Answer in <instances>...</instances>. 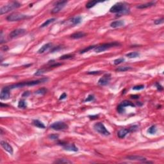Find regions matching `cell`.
I'll list each match as a JSON object with an SVG mask.
<instances>
[{
  "mask_svg": "<svg viewBox=\"0 0 164 164\" xmlns=\"http://www.w3.org/2000/svg\"><path fill=\"white\" fill-rule=\"evenodd\" d=\"M48 80V78H43L40 79V80H33V81H25V82H22V83H17L15 85H12L9 86L8 87L10 89H14V88H22L23 87L25 86H33L36 85H39L40 83H45Z\"/></svg>",
  "mask_w": 164,
  "mask_h": 164,
  "instance_id": "obj_1",
  "label": "cell"
},
{
  "mask_svg": "<svg viewBox=\"0 0 164 164\" xmlns=\"http://www.w3.org/2000/svg\"><path fill=\"white\" fill-rule=\"evenodd\" d=\"M110 12L111 13H117L118 16H120L121 14H126L129 12V9L126 7L124 3H117L114 5H113L110 9Z\"/></svg>",
  "mask_w": 164,
  "mask_h": 164,
  "instance_id": "obj_2",
  "label": "cell"
},
{
  "mask_svg": "<svg viewBox=\"0 0 164 164\" xmlns=\"http://www.w3.org/2000/svg\"><path fill=\"white\" fill-rule=\"evenodd\" d=\"M21 5L19 3L17 2V1H14L8 4V5L3 6L1 8H0V14L3 15V14H6L8 12L12 11L13 10L16 9L17 8H19L21 7Z\"/></svg>",
  "mask_w": 164,
  "mask_h": 164,
  "instance_id": "obj_3",
  "label": "cell"
},
{
  "mask_svg": "<svg viewBox=\"0 0 164 164\" xmlns=\"http://www.w3.org/2000/svg\"><path fill=\"white\" fill-rule=\"evenodd\" d=\"M120 44L118 43V42H110V43H106V44H103L102 45H100V46H98L96 47V48L94 49L95 52L96 53H101V52H103V51H104L108 49L111 48H113V47L115 46H119Z\"/></svg>",
  "mask_w": 164,
  "mask_h": 164,
  "instance_id": "obj_4",
  "label": "cell"
},
{
  "mask_svg": "<svg viewBox=\"0 0 164 164\" xmlns=\"http://www.w3.org/2000/svg\"><path fill=\"white\" fill-rule=\"evenodd\" d=\"M94 128L97 132H98L100 134L104 135V136H108L110 135V133L106 129V127L102 123H97L94 125Z\"/></svg>",
  "mask_w": 164,
  "mask_h": 164,
  "instance_id": "obj_5",
  "label": "cell"
},
{
  "mask_svg": "<svg viewBox=\"0 0 164 164\" xmlns=\"http://www.w3.org/2000/svg\"><path fill=\"white\" fill-rule=\"evenodd\" d=\"M30 17L24 14L20 13H13L7 17V20L8 21H18L23 20L25 19L29 18Z\"/></svg>",
  "mask_w": 164,
  "mask_h": 164,
  "instance_id": "obj_6",
  "label": "cell"
},
{
  "mask_svg": "<svg viewBox=\"0 0 164 164\" xmlns=\"http://www.w3.org/2000/svg\"><path fill=\"white\" fill-rule=\"evenodd\" d=\"M50 128L51 129H54V130H56V131H60V130H64L68 128V126L64 122L62 121H58V122H55V123H53L50 126Z\"/></svg>",
  "mask_w": 164,
  "mask_h": 164,
  "instance_id": "obj_7",
  "label": "cell"
},
{
  "mask_svg": "<svg viewBox=\"0 0 164 164\" xmlns=\"http://www.w3.org/2000/svg\"><path fill=\"white\" fill-rule=\"evenodd\" d=\"M67 3V1H60L56 3L55 7L51 10V14H56L64 8V7Z\"/></svg>",
  "mask_w": 164,
  "mask_h": 164,
  "instance_id": "obj_8",
  "label": "cell"
},
{
  "mask_svg": "<svg viewBox=\"0 0 164 164\" xmlns=\"http://www.w3.org/2000/svg\"><path fill=\"white\" fill-rule=\"evenodd\" d=\"M26 32V30L25 29H23V28H19V29H16L12 31V32L10 33V37L12 39H14L16 38L19 36H22V35H24Z\"/></svg>",
  "mask_w": 164,
  "mask_h": 164,
  "instance_id": "obj_9",
  "label": "cell"
},
{
  "mask_svg": "<svg viewBox=\"0 0 164 164\" xmlns=\"http://www.w3.org/2000/svg\"><path fill=\"white\" fill-rule=\"evenodd\" d=\"M110 80H111V74H109V73H106V74H104L103 77H101L99 80L98 84L101 86L106 85L107 84H108Z\"/></svg>",
  "mask_w": 164,
  "mask_h": 164,
  "instance_id": "obj_10",
  "label": "cell"
},
{
  "mask_svg": "<svg viewBox=\"0 0 164 164\" xmlns=\"http://www.w3.org/2000/svg\"><path fill=\"white\" fill-rule=\"evenodd\" d=\"M10 88L8 87H5L1 89L0 94V98L2 100H8L10 97Z\"/></svg>",
  "mask_w": 164,
  "mask_h": 164,
  "instance_id": "obj_11",
  "label": "cell"
},
{
  "mask_svg": "<svg viewBox=\"0 0 164 164\" xmlns=\"http://www.w3.org/2000/svg\"><path fill=\"white\" fill-rule=\"evenodd\" d=\"M61 145L63 146V148H64V149L65 150L69 151H74V152H76V151H78V148H76L74 144L62 143Z\"/></svg>",
  "mask_w": 164,
  "mask_h": 164,
  "instance_id": "obj_12",
  "label": "cell"
},
{
  "mask_svg": "<svg viewBox=\"0 0 164 164\" xmlns=\"http://www.w3.org/2000/svg\"><path fill=\"white\" fill-rule=\"evenodd\" d=\"M1 146L5 151H7V152H8L10 155L13 154V148L9 144L5 142V141L1 140Z\"/></svg>",
  "mask_w": 164,
  "mask_h": 164,
  "instance_id": "obj_13",
  "label": "cell"
},
{
  "mask_svg": "<svg viewBox=\"0 0 164 164\" xmlns=\"http://www.w3.org/2000/svg\"><path fill=\"white\" fill-rule=\"evenodd\" d=\"M126 158L127 160H136V161H142V162H144L147 160L145 157L141 156H137V155L128 156Z\"/></svg>",
  "mask_w": 164,
  "mask_h": 164,
  "instance_id": "obj_14",
  "label": "cell"
},
{
  "mask_svg": "<svg viewBox=\"0 0 164 164\" xmlns=\"http://www.w3.org/2000/svg\"><path fill=\"white\" fill-rule=\"evenodd\" d=\"M69 21L71 23L72 25H76V24L81 23V21H82V17L80 16H78L74 17L69 19Z\"/></svg>",
  "mask_w": 164,
  "mask_h": 164,
  "instance_id": "obj_15",
  "label": "cell"
},
{
  "mask_svg": "<svg viewBox=\"0 0 164 164\" xmlns=\"http://www.w3.org/2000/svg\"><path fill=\"white\" fill-rule=\"evenodd\" d=\"M130 132H131V131H130L129 128H128V129H122L118 132L117 135L119 136V138L123 139V138H124L125 136H126V135L128 134Z\"/></svg>",
  "mask_w": 164,
  "mask_h": 164,
  "instance_id": "obj_16",
  "label": "cell"
},
{
  "mask_svg": "<svg viewBox=\"0 0 164 164\" xmlns=\"http://www.w3.org/2000/svg\"><path fill=\"white\" fill-rule=\"evenodd\" d=\"M124 25V21H122V20L113 21V22H112L110 24V26H111L112 28H113L121 27V26H123Z\"/></svg>",
  "mask_w": 164,
  "mask_h": 164,
  "instance_id": "obj_17",
  "label": "cell"
},
{
  "mask_svg": "<svg viewBox=\"0 0 164 164\" xmlns=\"http://www.w3.org/2000/svg\"><path fill=\"white\" fill-rule=\"evenodd\" d=\"M86 35V33L82 32H79L74 33L73 34H72L71 35V37L72 39H81L82 37H84Z\"/></svg>",
  "mask_w": 164,
  "mask_h": 164,
  "instance_id": "obj_18",
  "label": "cell"
},
{
  "mask_svg": "<svg viewBox=\"0 0 164 164\" xmlns=\"http://www.w3.org/2000/svg\"><path fill=\"white\" fill-rule=\"evenodd\" d=\"M51 46H52V44H51V43H48V44H44V46H42L39 49L38 53H40H40H44L45 51H46L47 50H48L50 48H51Z\"/></svg>",
  "mask_w": 164,
  "mask_h": 164,
  "instance_id": "obj_19",
  "label": "cell"
},
{
  "mask_svg": "<svg viewBox=\"0 0 164 164\" xmlns=\"http://www.w3.org/2000/svg\"><path fill=\"white\" fill-rule=\"evenodd\" d=\"M155 5V2H149L145 3V4H142V5H139V6L136 7V8H139V9H144V8H149V7H152V6H153V5Z\"/></svg>",
  "mask_w": 164,
  "mask_h": 164,
  "instance_id": "obj_20",
  "label": "cell"
},
{
  "mask_svg": "<svg viewBox=\"0 0 164 164\" xmlns=\"http://www.w3.org/2000/svg\"><path fill=\"white\" fill-rule=\"evenodd\" d=\"M32 123H33V124L34 125V126H35L36 127L39 128H42V129H44V128H46L45 125H44L43 123H42V122H40V121L39 120H33Z\"/></svg>",
  "mask_w": 164,
  "mask_h": 164,
  "instance_id": "obj_21",
  "label": "cell"
},
{
  "mask_svg": "<svg viewBox=\"0 0 164 164\" xmlns=\"http://www.w3.org/2000/svg\"><path fill=\"white\" fill-rule=\"evenodd\" d=\"M54 163H55V164H72V162L67 159H65V158H59V159L56 160V161H55Z\"/></svg>",
  "mask_w": 164,
  "mask_h": 164,
  "instance_id": "obj_22",
  "label": "cell"
},
{
  "mask_svg": "<svg viewBox=\"0 0 164 164\" xmlns=\"http://www.w3.org/2000/svg\"><path fill=\"white\" fill-rule=\"evenodd\" d=\"M119 104H120V105L122 106H123V107H126V106H133V107H134L135 106V104H133V103L129 101H128V100L123 101L121 102Z\"/></svg>",
  "mask_w": 164,
  "mask_h": 164,
  "instance_id": "obj_23",
  "label": "cell"
},
{
  "mask_svg": "<svg viewBox=\"0 0 164 164\" xmlns=\"http://www.w3.org/2000/svg\"><path fill=\"white\" fill-rule=\"evenodd\" d=\"M132 67H128V66H122V67H119L117 68L116 69V71L118 72H125L128 71H129V70H132Z\"/></svg>",
  "mask_w": 164,
  "mask_h": 164,
  "instance_id": "obj_24",
  "label": "cell"
},
{
  "mask_svg": "<svg viewBox=\"0 0 164 164\" xmlns=\"http://www.w3.org/2000/svg\"><path fill=\"white\" fill-rule=\"evenodd\" d=\"M140 56V53L139 52H131L126 55V56L129 58H135Z\"/></svg>",
  "mask_w": 164,
  "mask_h": 164,
  "instance_id": "obj_25",
  "label": "cell"
},
{
  "mask_svg": "<svg viewBox=\"0 0 164 164\" xmlns=\"http://www.w3.org/2000/svg\"><path fill=\"white\" fill-rule=\"evenodd\" d=\"M99 3V1H94V0H93V1H88L87 3V5H86V8H92V7H93L94 6H95V5H96L97 3Z\"/></svg>",
  "mask_w": 164,
  "mask_h": 164,
  "instance_id": "obj_26",
  "label": "cell"
},
{
  "mask_svg": "<svg viewBox=\"0 0 164 164\" xmlns=\"http://www.w3.org/2000/svg\"><path fill=\"white\" fill-rule=\"evenodd\" d=\"M55 20H56L55 18L49 19H48V20H47V21H45L44 23L40 26V28H44V27H46V26H48L49 24H51V23L54 22Z\"/></svg>",
  "mask_w": 164,
  "mask_h": 164,
  "instance_id": "obj_27",
  "label": "cell"
},
{
  "mask_svg": "<svg viewBox=\"0 0 164 164\" xmlns=\"http://www.w3.org/2000/svg\"><path fill=\"white\" fill-rule=\"evenodd\" d=\"M27 106V104H26V102L24 101V100H20L18 103V107L19 108H25Z\"/></svg>",
  "mask_w": 164,
  "mask_h": 164,
  "instance_id": "obj_28",
  "label": "cell"
},
{
  "mask_svg": "<svg viewBox=\"0 0 164 164\" xmlns=\"http://www.w3.org/2000/svg\"><path fill=\"white\" fill-rule=\"evenodd\" d=\"M156 131H157V129H156V126H151L149 129H148V132L149 133V134H155L156 133Z\"/></svg>",
  "mask_w": 164,
  "mask_h": 164,
  "instance_id": "obj_29",
  "label": "cell"
},
{
  "mask_svg": "<svg viewBox=\"0 0 164 164\" xmlns=\"http://www.w3.org/2000/svg\"><path fill=\"white\" fill-rule=\"evenodd\" d=\"M47 91H48V90H47L46 88H40V89H39L38 90H37V91L35 92V94L44 95L47 92Z\"/></svg>",
  "mask_w": 164,
  "mask_h": 164,
  "instance_id": "obj_30",
  "label": "cell"
},
{
  "mask_svg": "<svg viewBox=\"0 0 164 164\" xmlns=\"http://www.w3.org/2000/svg\"><path fill=\"white\" fill-rule=\"evenodd\" d=\"M96 46H90L87 47V48H86L83 49V50H81V51H80V54H83V53H86V52H87V51H90V50L92 49H95Z\"/></svg>",
  "mask_w": 164,
  "mask_h": 164,
  "instance_id": "obj_31",
  "label": "cell"
},
{
  "mask_svg": "<svg viewBox=\"0 0 164 164\" xmlns=\"http://www.w3.org/2000/svg\"><path fill=\"white\" fill-rule=\"evenodd\" d=\"M74 57V55H70V54H67V55H64L60 56L59 59L60 60H66V59H70Z\"/></svg>",
  "mask_w": 164,
  "mask_h": 164,
  "instance_id": "obj_32",
  "label": "cell"
},
{
  "mask_svg": "<svg viewBox=\"0 0 164 164\" xmlns=\"http://www.w3.org/2000/svg\"><path fill=\"white\" fill-rule=\"evenodd\" d=\"M46 72V71L45 69H40L37 70V71L34 74V75H35V76H40L42 74L45 73Z\"/></svg>",
  "mask_w": 164,
  "mask_h": 164,
  "instance_id": "obj_33",
  "label": "cell"
},
{
  "mask_svg": "<svg viewBox=\"0 0 164 164\" xmlns=\"http://www.w3.org/2000/svg\"><path fill=\"white\" fill-rule=\"evenodd\" d=\"M124 58H118V59H116V60H114V62H113V64L115 65H119L120 64H121V63H123L124 62Z\"/></svg>",
  "mask_w": 164,
  "mask_h": 164,
  "instance_id": "obj_34",
  "label": "cell"
},
{
  "mask_svg": "<svg viewBox=\"0 0 164 164\" xmlns=\"http://www.w3.org/2000/svg\"><path fill=\"white\" fill-rule=\"evenodd\" d=\"M94 96H93V95H89L88 97H87L85 99V102H89V101H94Z\"/></svg>",
  "mask_w": 164,
  "mask_h": 164,
  "instance_id": "obj_35",
  "label": "cell"
},
{
  "mask_svg": "<svg viewBox=\"0 0 164 164\" xmlns=\"http://www.w3.org/2000/svg\"><path fill=\"white\" fill-rule=\"evenodd\" d=\"M144 85H141L135 86V87H133L132 89L135 90H142V89H144Z\"/></svg>",
  "mask_w": 164,
  "mask_h": 164,
  "instance_id": "obj_36",
  "label": "cell"
},
{
  "mask_svg": "<svg viewBox=\"0 0 164 164\" xmlns=\"http://www.w3.org/2000/svg\"><path fill=\"white\" fill-rule=\"evenodd\" d=\"M58 135L56 134H51L49 135V139H51V140H57L58 139Z\"/></svg>",
  "mask_w": 164,
  "mask_h": 164,
  "instance_id": "obj_37",
  "label": "cell"
},
{
  "mask_svg": "<svg viewBox=\"0 0 164 164\" xmlns=\"http://www.w3.org/2000/svg\"><path fill=\"white\" fill-rule=\"evenodd\" d=\"M117 111L119 112L120 113H123V112L125 111L124 107L122 106L120 104H119V106H117Z\"/></svg>",
  "mask_w": 164,
  "mask_h": 164,
  "instance_id": "obj_38",
  "label": "cell"
},
{
  "mask_svg": "<svg viewBox=\"0 0 164 164\" xmlns=\"http://www.w3.org/2000/svg\"><path fill=\"white\" fill-rule=\"evenodd\" d=\"M164 18H161L160 19H157V20H156V21H155V24H156V25H158V24H162L163 23H164Z\"/></svg>",
  "mask_w": 164,
  "mask_h": 164,
  "instance_id": "obj_39",
  "label": "cell"
},
{
  "mask_svg": "<svg viewBox=\"0 0 164 164\" xmlns=\"http://www.w3.org/2000/svg\"><path fill=\"white\" fill-rule=\"evenodd\" d=\"M61 48H61L60 46H56L55 47V48H53L51 50V52L53 53V52H55V51H59Z\"/></svg>",
  "mask_w": 164,
  "mask_h": 164,
  "instance_id": "obj_40",
  "label": "cell"
},
{
  "mask_svg": "<svg viewBox=\"0 0 164 164\" xmlns=\"http://www.w3.org/2000/svg\"><path fill=\"white\" fill-rule=\"evenodd\" d=\"M102 71H89L87 72V74H100L101 72Z\"/></svg>",
  "mask_w": 164,
  "mask_h": 164,
  "instance_id": "obj_41",
  "label": "cell"
},
{
  "mask_svg": "<svg viewBox=\"0 0 164 164\" xmlns=\"http://www.w3.org/2000/svg\"><path fill=\"white\" fill-rule=\"evenodd\" d=\"M156 88H157V89L158 90H163V87H162V86L160 85V84L159 83H156Z\"/></svg>",
  "mask_w": 164,
  "mask_h": 164,
  "instance_id": "obj_42",
  "label": "cell"
},
{
  "mask_svg": "<svg viewBox=\"0 0 164 164\" xmlns=\"http://www.w3.org/2000/svg\"><path fill=\"white\" fill-rule=\"evenodd\" d=\"M65 97H67V94H66V93H63L61 95V96H60L59 100H64V99H65Z\"/></svg>",
  "mask_w": 164,
  "mask_h": 164,
  "instance_id": "obj_43",
  "label": "cell"
},
{
  "mask_svg": "<svg viewBox=\"0 0 164 164\" xmlns=\"http://www.w3.org/2000/svg\"><path fill=\"white\" fill-rule=\"evenodd\" d=\"M30 94V92H28V91H26V92H24L23 94V95H22V96L23 97H28V96Z\"/></svg>",
  "mask_w": 164,
  "mask_h": 164,
  "instance_id": "obj_44",
  "label": "cell"
},
{
  "mask_svg": "<svg viewBox=\"0 0 164 164\" xmlns=\"http://www.w3.org/2000/svg\"><path fill=\"white\" fill-rule=\"evenodd\" d=\"M99 117V116L98 115H95V116H88V117L90 118V119H97V117Z\"/></svg>",
  "mask_w": 164,
  "mask_h": 164,
  "instance_id": "obj_45",
  "label": "cell"
},
{
  "mask_svg": "<svg viewBox=\"0 0 164 164\" xmlns=\"http://www.w3.org/2000/svg\"><path fill=\"white\" fill-rule=\"evenodd\" d=\"M130 97H132V99H134V100H135V99H139V96H138V95H132V96H131Z\"/></svg>",
  "mask_w": 164,
  "mask_h": 164,
  "instance_id": "obj_46",
  "label": "cell"
},
{
  "mask_svg": "<svg viewBox=\"0 0 164 164\" xmlns=\"http://www.w3.org/2000/svg\"><path fill=\"white\" fill-rule=\"evenodd\" d=\"M0 106H1V108H3V106H8V105H7V104H3L2 103H0Z\"/></svg>",
  "mask_w": 164,
  "mask_h": 164,
  "instance_id": "obj_47",
  "label": "cell"
},
{
  "mask_svg": "<svg viewBox=\"0 0 164 164\" xmlns=\"http://www.w3.org/2000/svg\"><path fill=\"white\" fill-rule=\"evenodd\" d=\"M2 49H5V51H7V50L8 49V47H7V46H5V47H3V48H2Z\"/></svg>",
  "mask_w": 164,
  "mask_h": 164,
  "instance_id": "obj_48",
  "label": "cell"
}]
</instances>
